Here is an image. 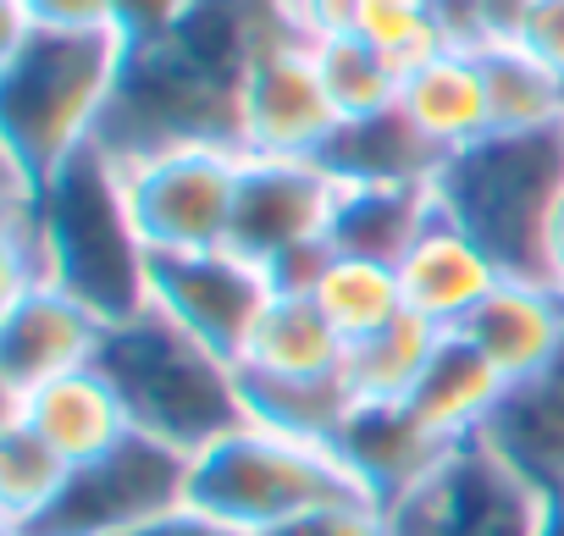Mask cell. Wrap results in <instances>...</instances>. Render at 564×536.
<instances>
[{
    "instance_id": "cell-31",
    "label": "cell",
    "mask_w": 564,
    "mask_h": 536,
    "mask_svg": "<svg viewBox=\"0 0 564 536\" xmlns=\"http://www.w3.org/2000/svg\"><path fill=\"white\" fill-rule=\"evenodd\" d=\"M265 536H393V519L371 497H338V503H322L289 525L265 530Z\"/></svg>"
},
{
    "instance_id": "cell-26",
    "label": "cell",
    "mask_w": 564,
    "mask_h": 536,
    "mask_svg": "<svg viewBox=\"0 0 564 536\" xmlns=\"http://www.w3.org/2000/svg\"><path fill=\"white\" fill-rule=\"evenodd\" d=\"M316 310L338 327L344 343L382 332L388 321L404 316V283H399V265L388 260H366V254H344L333 249V260L322 265V277L311 288Z\"/></svg>"
},
{
    "instance_id": "cell-36",
    "label": "cell",
    "mask_w": 564,
    "mask_h": 536,
    "mask_svg": "<svg viewBox=\"0 0 564 536\" xmlns=\"http://www.w3.org/2000/svg\"><path fill=\"white\" fill-rule=\"evenodd\" d=\"M128 536H243V530H232V525H221V519H210V514H199V508L183 503V508H172V514L128 530Z\"/></svg>"
},
{
    "instance_id": "cell-38",
    "label": "cell",
    "mask_w": 564,
    "mask_h": 536,
    "mask_svg": "<svg viewBox=\"0 0 564 536\" xmlns=\"http://www.w3.org/2000/svg\"><path fill=\"white\" fill-rule=\"evenodd\" d=\"M542 536H564V486L553 492V508H547V530Z\"/></svg>"
},
{
    "instance_id": "cell-23",
    "label": "cell",
    "mask_w": 564,
    "mask_h": 536,
    "mask_svg": "<svg viewBox=\"0 0 564 536\" xmlns=\"http://www.w3.org/2000/svg\"><path fill=\"white\" fill-rule=\"evenodd\" d=\"M443 161L448 155L432 150L399 106L366 122H344L322 150V166L338 183H432Z\"/></svg>"
},
{
    "instance_id": "cell-29",
    "label": "cell",
    "mask_w": 564,
    "mask_h": 536,
    "mask_svg": "<svg viewBox=\"0 0 564 536\" xmlns=\"http://www.w3.org/2000/svg\"><path fill=\"white\" fill-rule=\"evenodd\" d=\"M67 475L73 464L51 442H40L18 420H0V519H7V530H23L29 519H40L62 497Z\"/></svg>"
},
{
    "instance_id": "cell-35",
    "label": "cell",
    "mask_w": 564,
    "mask_h": 536,
    "mask_svg": "<svg viewBox=\"0 0 564 536\" xmlns=\"http://www.w3.org/2000/svg\"><path fill=\"white\" fill-rule=\"evenodd\" d=\"M360 7L366 0H289V18L305 40H333L360 29Z\"/></svg>"
},
{
    "instance_id": "cell-8",
    "label": "cell",
    "mask_w": 564,
    "mask_h": 536,
    "mask_svg": "<svg viewBox=\"0 0 564 536\" xmlns=\"http://www.w3.org/2000/svg\"><path fill=\"white\" fill-rule=\"evenodd\" d=\"M111 166L122 177L128 221L144 254H199L227 243L232 199L243 177L238 144H172Z\"/></svg>"
},
{
    "instance_id": "cell-5",
    "label": "cell",
    "mask_w": 564,
    "mask_h": 536,
    "mask_svg": "<svg viewBox=\"0 0 564 536\" xmlns=\"http://www.w3.org/2000/svg\"><path fill=\"white\" fill-rule=\"evenodd\" d=\"M51 283L78 294L100 321H128L144 310V283H150V254L128 221L122 177L117 166L89 150L51 183H40L34 199Z\"/></svg>"
},
{
    "instance_id": "cell-28",
    "label": "cell",
    "mask_w": 564,
    "mask_h": 536,
    "mask_svg": "<svg viewBox=\"0 0 564 536\" xmlns=\"http://www.w3.org/2000/svg\"><path fill=\"white\" fill-rule=\"evenodd\" d=\"M316 51V67H322V84L338 106L344 122H366V117H382L399 106V89H404V73L371 51L360 34H333V40H311Z\"/></svg>"
},
{
    "instance_id": "cell-1",
    "label": "cell",
    "mask_w": 564,
    "mask_h": 536,
    "mask_svg": "<svg viewBox=\"0 0 564 536\" xmlns=\"http://www.w3.org/2000/svg\"><path fill=\"white\" fill-rule=\"evenodd\" d=\"M282 29H294L289 0H205L172 34L128 45L95 150L139 161L172 144H238L243 73Z\"/></svg>"
},
{
    "instance_id": "cell-32",
    "label": "cell",
    "mask_w": 564,
    "mask_h": 536,
    "mask_svg": "<svg viewBox=\"0 0 564 536\" xmlns=\"http://www.w3.org/2000/svg\"><path fill=\"white\" fill-rule=\"evenodd\" d=\"M34 29L56 34H117V0H12Z\"/></svg>"
},
{
    "instance_id": "cell-16",
    "label": "cell",
    "mask_w": 564,
    "mask_h": 536,
    "mask_svg": "<svg viewBox=\"0 0 564 536\" xmlns=\"http://www.w3.org/2000/svg\"><path fill=\"white\" fill-rule=\"evenodd\" d=\"M459 332L503 382H525L564 354V288L542 277H503Z\"/></svg>"
},
{
    "instance_id": "cell-12",
    "label": "cell",
    "mask_w": 564,
    "mask_h": 536,
    "mask_svg": "<svg viewBox=\"0 0 564 536\" xmlns=\"http://www.w3.org/2000/svg\"><path fill=\"white\" fill-rule=\"evenodd\" d=\"M338 194H344V183L322 161L243 155L227 249L271 272L276 260H289V254H300L311 243H333Z\"/></svg>"
},
{
    "instance_id": "cell-11",
    "label": "cell",
    "mask_w": 564,
    "mask_h": 536,
    "mask_svg": "<svg viewBox=\"0 0 564 536\" xmlns=\"http://www.w3.org/2000/svg\"><path fill=\"white\" fill-rule=\"evenodd\" d=\"M271 277L265 265L221 249H199V254H150V283H144V305H155L166 321H177L183 332H194L205 349H216L221 360L238 365L254 321L271 305Z\"/></svg>"
},
{
    "instance_id": "cell-27",
    "label": "cell",
    "mask_w": 564,
    "mask_h": 536,
    "mask_svg": "<svg viewBox=\"0 0 564 536\" xmlns=\"http://www.w3.org/2000/svg\"><path fill=\"white\" fill-rule=\"evenodd\" d=\"M243 382V409L254 426L300 437V442H327L344 431L355 398L344 376H305V382H282V376H238Z\"/></svg>"
},
{
    "instance_id": "cell-30",
    "label": "cell",
    "mask_w": 564,
    "mask_h": 536,
    "mask_svg": "<svg viewBox=\"0 0 564 536\" xmlns=\"http://www.w3.org/2000/svg\"><path fill=\"white\" fill-rule=\"evenodd\" d=\"M371 51H382L399 73L432 62L437 51H448L443 18L432 0H366L360 7V29H355Z\"/></svg>"
},
{
    "instance_id": "cell-25",
    "label": "cell",
    "mask_w": 564,
    "mask_h": 536,
    "mask_svg": "<svg viewBox=\"0 0 564 536\" xmlns=\"http://www.w3.org/2000/svg\"><path fill=\"white\" fill-rule=\"evenodd\" d=\"M443 343V327L421 321V316H399L371 338H355L344 354V387L355 404H410L421 371L432 365Z\"/></svg>"
},
{
    "instance_id": "cell-14",
    "label": "cell",
    "mask_w": 564,
    "mask_h": 536,
    "mask_svg": "<svg viewBox=\"0 0 564 536\" xmlns=\"http://www.w3.org/2000/svg\"><path fill=\"white\" fill-rule=\"evenodd\" d=\"M399 283H404V310L459 332L470 321V310L503 283V265L437 205L432 221L421 227V238L404 249L399 260Z\"/></svg>"
},
{
    "instance_id": "cell-13",
    "label": "cell",
    "mask_w": 564,
    "mask_h": 536,
    "mask_svg": "<svg viewBox=\"0 0 564 536\" xmlns=\"http://www.w3.org/2000/svg\"><path fill=\"white\" fill-rule=\"evenodd\" d=\"M111 321H100L78 294L40 283L0 305V398H18L40 382L100 365Z\"/></svg>"
},
{
    "instance_id": "cell-3",
    "label": "cell",
    "mask_w": 564,
    "mask_h": 536,
    "mask_svg": "<svg viewBox=\"0 0 564 536\" xmlns=\"http://www.w3.org/2000/svg\"><path fill=\"white\" fill-rule=\"evenodd\" d=\"M100 371L117 382V393L133 415V431H144L166 448L199 453L205 442H216L249 420L238 365L221 360L216 349H205L177 321H166L155 305H144L139 316H128L106 332Z\"/></svg>"
},
{
    "instance_id": "cell-6",
    "label": "cell",
    "mask_w": 564,
    "mask_h": 536,
    "mask_svg": "<svg viewBox=\"0 0 564 536\" xmlns=\"http://www.w3.org/2000/svg\"><path fill=\"white\" fill-rule=\"evenodd\" d=\"M338 497H366V492L349 481V470L327 442H300L254 420L188 453V508L243 536H265Z\"/></svg>"
},
{
    "instance_id": "cell-37",
    "label": "cell",
    "mask_w": 564,
    "mask_h": 536,
    "mask_svg": "<svg viewBox=\"0 0 564 536\" xmlns=\"http://www.w3.org/2000/svg\"><path fill=\"white\" fill-rule=\"evenodd\" d=\"M547 283L564 288V199H558L553 216H547Z\"/></svg>"
},
{
    "instance_id": "cell-17",
    "label": "cell",
    "mask_w": 564,
    "mask_h": 536,
    "mask_svg": "<svg viewBox=\"0 0 564 536\" xmlns=\"http://www.w3.org/2000/svg\"><path fill=\"white\" fill-rule=\"evenodd\" d=\"M448 448L454 442L432 437L410 415V404H355L344 431L333 437V453L349 470V481L382 508H393Z\"/></svg>"
},
{
    "instance_id": "cell-39",
    "label": "cell",
    "mask_w": 564,
    "mask_h": 536,
    "mask_svg": "<svg viewBox=\"0 0 564 536\" xmlns=\"http://www.w3.org/2000/svg\"><path fill=\"white\" fill-rule=\"evenodd\" d=\"M7 536H23V530H7Z\"/></svg>"
},
{
    "instance_id": "cell-15",
    "label": "cell",
    "mask_w": 564,
    "mask_h": 536,
    "mask_svg": "<svg viewBox=\"0 0 564 536\" xmlns=\"http://www.w3.org/2000/svg\"><path fill=\"white\" fill-rule=\"evenodd\" d=\"M0 420L29 426L67 464H89V459H100V453H111L117 442L133 437V415H128L117 382L100 365H84L73 376H56V382H40V387L7 398V415Z\"/></svg>"
},
{
    "instance_id": "cell-19",
    "label": "cell",
    "mask_w": 564,
    "mask_h": 536,
    "mask_svg": "<svg viewBox=\"0 0 564 536\" xmlns=\"http://www.w3.org/2000/svg\"><path fill=\"white\" fill-rule=\"evenodd\" d=\"M509 382L487 365V354L465 338V332H443L432 365L421 371L415 393H410V415L443 437V442H465V437H481L487 420L498 415Z\"/></svg>"
},
{
    "instance_id": "cell-18",
    "label": "cell",
    "mask_w": 564,
    "mask_h": 536,
    "mask_svg": "<svg viewBox=\"0 0 564 536\" xmlns=\"http://www.w3.org/2000/svg\"><path fill=\"white\" fill-rule=\"evenodd\" d=\"M399 111L415 122V133L454 155L476 139L492 133V111H487V84H481V67H476V51H437L432 62L410 67L404 73V89H399Z\"/></svg>"
},
{
    "instance_id": "cell-9",
    "label": "cell",
    "mask_w": 564,
    "mask_h": 536,
    "mask_svg": "<svg viewBox=\"0 0 564 536\" xmlns=\"http://www.w3.org/2000/svg\"><path fill=\"white\" fill-rule=\"evenodd\" d=\"M188 503V453L144 431L111 453L73 464L62 497L23 525V536H128Z\"/></svg>"
},
{
    "instance_id": "cell-10",
    "label": "cell",
    "mask_w": 564,
    "mask_h": 536,
    "mask_svg": "<svg viewBox=\"0 0 564 536\" xmlns=\"http://www.w3.org/2000/svg\"><path fill=\"white\" fill-rule=\"evenodd\" d=\"M344 128L316 51L300 29L271 34L238 89V150L243 155H289V161H322L333 133Z\"/></svg>"
},
{
    "instance_id": "cell-21",
    "label": "cell",
    "mask_w": 564,
    "mask_h": 536,
    "mask_svg": "<svg viewBox=\"0 0 564 536\" xmlns=\"http://www.w3.org/2000/svg\"><path fill=\"white\" fill-rule=\"evenodd\" d=\"M498 453H509L536 486H564V354L525 382H509L498 415L481 431Z\"/></svg>"
},
{
    "instance_id": "cell-7",
    "label": "cell",
    "mask_w": 564,
    "mask_h": 536,
    "mask_svg": "<svg viewBox=\"0 0 564 536\" xmlns=\"http://www.w3.org/2000/svg\"><path fill=\"white\" fill-rule=\"evenodd\" d=\"M553 492L487 437L454 442L393 508V536H542Z\"/></svg>"
},
{
    "instance_id": "cell-34",
    "label": "cell",
    "mask_w": 564,
    "mask_h": 536,
    "mask_svg": "<svg viewBox=\"0 0 564 536\" xmlns=\"http://www.w3.org/2000/svg\"><path fill=\"white\" fill-rule=\"evenodd\" d=\"M514 45H525L542 67H553L564 78V0H531L520 12Z\"/></svg>"
},
{
    "instance_id": "cell-22",
    "label": "cell",
    "mask_w": 564,
    "mask_h": 536,
    "mask_svg": "<svg viewBox=\"0 0 564 536\" xmlns=\"http://www.w3.org/2000/svg\"><path fill=\"white\" fill-rule=\"evenodd\" d=\"M432 210H437L432 183H344L333 216V249L399 265L404 249L432 221Z\"/></svg>"
},
{
    "instance_id": "cell-24",
    "label": "cell",
    "mask_w": 564,
    "mask_h": 536,
    "mask_svg": "<svg viewBox=\"0 0 564 536\" xmlns=\"http://www.w3.org/2000/svg\"><path fill=\"white\" fill-rule=\"evenodd\" d=\"M476 67H481V84H487L492 133L564 128V78L553 67H542L525 45L487 40V45H476Z\"/></svg>"
},
{
    "instance_id": "cell-2",
    "label": "cell",
    "mask_w": 564,
    "mask_h": 536,
    "mask_svg": "<svg viewBox=\"0 0 564 536\" xmlns=\"http://www.w3.org/2000/svg\"><path fill=\"white\" fill-rule=\"evenodd\" d=\"M0 40V150L29 183H51L95 150L111 95L122 84V34H56L34 29L12 0Z\"/></svg>"
},
{
    "instance_id": "cell-33",
    "label": "cell",
    "mask_w": 564,
    "mask_h": 536,
    "mask_svg": "<svg viewBox=\"0 0 564 536\" xmlns=\"http://www.w3.org/2000/svg\"><path fill=\"white\" fill-rule=\"evenodd\" d=\"M199 7L205 0H117V34L128 45H144V40H161L177 23H188Z\"/></svg>"
},
{
    "instance_id": "cell-4",
    "label": "cell",
    "mask_w": 564,
    "mask_h": 536,
    "mask_svg": "<svg viewBox=\"0 0 564 536\" xmlns=\"http://www.w3.org/2000/svg\"><path fill=\"white\" fill-rule=\"evenodd\" d=\"M432 188L437 205L503 265V277L547 283V216L564 199V128L487 133L454 150Z\"/></svg>"
},
{
    "instance_id": "cell-20",
    "label": "cell",
    "mask_w": 564,
    "mask_h": 536,
    "mask_svg": "<svg viewBox=\"0 0 564 536\" xmlns=\"http://www.w3.org/2000/svg\"><path fill=\"white\" fill-rule=\"evenodd\" d=\"M349 343L338 327L316 310L311 294H271L265 316L254 321L238 376H282V382H305V376H344Z\"/></svg>"
}]
</instances>
